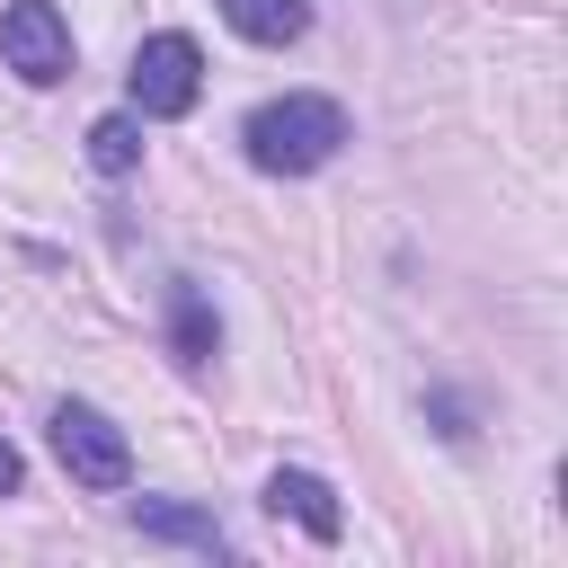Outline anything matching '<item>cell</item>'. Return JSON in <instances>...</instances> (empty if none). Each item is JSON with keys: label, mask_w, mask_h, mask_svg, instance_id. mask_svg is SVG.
<instances>
[{"label": "cell", "mask_w": 568, "mask_h": 568, "mask_svg": "<svg viewBox=\"0 0 568 568\" xmlns=\"http://www.w3.org/2000/svg\"><path fill=\"white\" fill-rule=\"evenodd\" d=\"M240 151H248V169H266V178H311V169H328V160L346 151V106H337V98H311V89L266 98V106H248Z\"/></svg>", "instance_id": "cell-1"}, {"label": "cell", "mask_w": 568, "mask_h": 568, "mask_svg": "<svg viewBox=\"0 0 568 568\" xmlns=\"http://www.w3.org/2000/svg\"><path fill=\"white\" fill-rule=\"evenodd\" d=\"M124 89H133V115H186V106L204 98V53H195V36H178V27H169V36H142Z\"/></svg>", "instance_id": "cell-2"}, {"label": "cell", "mask_w": 568, "mask_h": 568, "mask_svg": "<svg viewBox=\"0 0 568 568\" xmlns=\"http://www.w3.org/2000/svg\"><path fill=\"white\" fill-rule=\"evenodd\" d=\"M53 462L80 479V488H124L133 479V444L115 417H98L89 399H62L53 408Z\"/></svg>", "instance_id": "cell-3"}, {"label": "cell", "mask_w": 568, "mask_h": 568, "mask_svg": "<svg viewBox=\"0 0 568 568\" xmlns=\"http://www.w3.org/2000/svg\"><path fill=\"white\" fill-rule=\"evenodd\" d=\"M0 62H9L27 89L71 80V27H62V9H53V0H9V9H0Z\"/></svg>", "instance_id": "cell-4"}, {"label": "cell", "mask_w": 568, "mask_h": 568, "mask_svg": "<svg viewBox=\"0 0 568 568\" xmlns=\"http://www.w3.org/2000/svg\"><path fill=\"white\" fill-rule=\"evenodd\" d=\"M266 515H293L311 541H337V532H346V515H337V488H328L320 470H275V479H266Z\"/></svg>", "instance_id": "cell-5"}, {"label": "cell", "mask_w": 568, "mask_h": 568, "mask_svg": "<svg viewBox=\"0 0 568 568\" xmlns=\"http://www.w3.org/2000/svg\"><path fill=\"white\" fill-rule=\"evenodd\" d=\"M169 346H178V364H213V346H222V320L195 284H169Z\"/></svg>", "instance_id": "cell-6"}, {"label": "cell", "mask_w": 568, "mask_h": 568, "mask_svg": "<svg viewBox=\"0 0 568 568\" xmlns=\"http://www.w3.org/2000/svg\"><path fill=\"white\" fill-rule=\"evenodd\" d=\"M133 524H142L151 541H186V550L222 559V524H213L204 506H169V497H142V506H133Z\"/></svg>", "instance_id": "cell-7"}, {"label": "cell", "mask_w": 568, "mask_h": 568, "mask_svg": "<svg viewBox=\"0 0 568 568\" xmlns=\"http://www.w3.org/2000/svg\"><path fill=\"white\" fill-rule=\"evenodd\" d=\"M222 27L248 44H293L311 27V0H222Z\"/></svg>", "instance_id": "cell-8"}, {"label": "cell", "mask_w": 568, "mask_h": 568, "mask_svg": "<svg viewBox=\"0 0 568 568\" xmlns=\"http://www.w3.org/2000/svg\"><path fill=\"white\" fill-rule=\"evenodd\" d=\"M133 160H142V115H98L89 124V169L98 178H124Z\"/></svg>", "instance_id": "cell-9"}, {"label": "cell", "mask_w": 568, "mask_h": 568, "mask_svg": "<svg viewBox=\"0 0 568 568\" xmlns=\"http://www.w3.org/2000/svg\"><path fill=\"white\" fill-rule=\"evenodd\" d=\"M18 470H27V462H18V444L0 435V497H18Z\"/></svg>", "instance_id": "cell-10"}]
</instances>
